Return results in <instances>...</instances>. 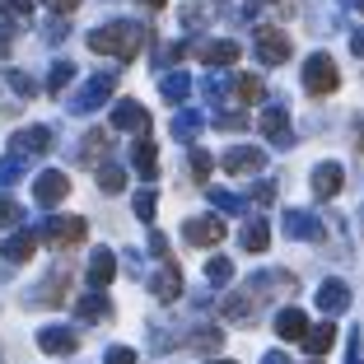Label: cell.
<instances>
[{"label": "cell", "instance_id": "1", "mask_svg": "<svg viewBox=\"0 0 364 364\" xmlns=\"http://www.w3.org/2000/svg\"><path fill=\"white\" fill-rule=\"evenodd\" d=\"M145 43H150V28L145 23H131V19H112V23L89 33V47L103 52V56H117V61H136L145 52Z\"/></svg>", "mask_w": 364, "mask_h": 364}, {"label": "cell", "instance_id": "2", "mask_svg": "<svg viewBox=\"0 0 364 364\" xmlns=\"http://www.w3.org/2000/svg\"><path fill=\"white\" fill-rule=\"evenodd\" d=\"M336 85H341V70H336V61H332L327 52H313L309 61H304V89H309L313 98H327Z\"/></svg>", "mask_w": 364, "mask_h": 364}, {"label": "cell", "instance_id": "3", "mask_svg": "<svg viewBox=\"0 0 364 364\" xmlns=\"http://www.w3.org/2000/svg\"><path fill=\"white\" fill-rule=\"evenodd\" d=\"M85 234H89V225L80 220V215H52L43 225V243L47 247H56V252H65V247H75V243H85Z\"/></svg>", "mask_w": 364, "mask_h": 364}, {"label": "cell", "instance_id": "4", "mask_svg": "<svg viewBox=\"0 0 364 364\" xmlns=\"http://www.w3.org/2000/svg\"><path fill=\"white\" fill-rule=\"evenodd\" d=\"M112 89H117V70H98L94 80H89L80 94H70V112H94V107H103L107 98H112Z\"/></svg>", "mask_w": 364, "mask_h": 364}, {"label": "cell", "instance_id": "5", "mask_svg": "<svg viewBox=\"0 0 364 364\" xmlns=\"http://www.w3.org/2000/svg\"><path fill=\"white\" fill-rule=\"evenodd\" d=\"M252 47H257V61L262 65H285L289 61V38L280 28H257V38H252Z\"/></svg>", "mask_w": 364, "mask_h": 364}, {"label": "cell", "instance_id": "6", "mask_svg": "<svg viewBox=\"0 0 364 364\" xmlns=\"http://www.w3.org/2000/svg\"><path fill=\"white\" fill-rule=\"evenodd\" d=\"M65 294H70V267L61 262L43 285L33 289V304H38V309H56V304H65Z\"/></svg>", "mask_w": 364, "mask_h": 364}, {"label": "cell", "instance_id": "7", "mask_svg": "<svg viewBox=\"0 0 364 364\" xmlns=\"http://www.w3.org/2000/svg\"><path fill=\"white\" fill-rule=\"evenodd\" d=\"M182 238L196 247H215L225 238V220H215V215H192L187 225H182Z\"/></svg>", "mask_w": 364, "mask_h": 364}, {"label": "cell", "instance_id": "8", "mask_svg": "<svg viewBox=\"0 0 364 364\" xmlns=\"http://www.w3.org/2000/svg\"><path fill=\"white\" fill-rule=\"evenodd\" d=\"M65 196H70V178H65V173L47 168V173L33 178V201L38 205H56V201H65Z\"/></svg>", "mask_w": 364, "mask_h": 364}, {"label": "cell", "instance_id": "9", "mask_svg": "<svg viewBox=\"0 0 364 364\" xmlns=\"http://www.w3.org/2000/svg\"><path fill=\"white\" fill-rule=\"evenodd\" d=\"M47 150H52V131L47 127H28L10 140V154H19V159H43Z\"/></svg>", "mask_w": 364, "mask_h": 364}, {"label": "cell", "instance_id": "10", "mask_svg": "<svg viewBox=\"0 0 364 364\" xmlns=\"http://www.w3.org/2000/svg\"><path fill=\"white\" fill-rule=\"evenodd\" d=\"M262 164H267V154H262L257 145H238V150H229L225 159H220V168L243 178V173H262Z\"/></svg>", "mask_w": 364, "mask_h": 364}, {"label": "cell", "instance_id": "11", "mask_svg": "<svg viewBox=\"0 0 364 364\" xmlns=\"http://www.w3.org/2000/svg\"><path fill=\"white\" fill-rule=\"evenodd\" d=\"M112 127L117 131H140V136H145V131H150V112H145L136 98H122V103L112 107Z\"/></svg>", "mask_w": 364, "mask_h": 364}, {"label": "cell", "instance_id": "12", "mask_svg": "<svg viewBox=\"0 0 364 364\" xmlns=\"http://www.w3.org/2000/svg\"><path fill=\"white\" fill-rule=\"evenodd\" d=\"M318 309L327 313V318L346 313V309H350V285H346V280H322V285H318Z\"/></svg>", "mask_w": 364, "mask_h": 364}, {"label": "cell", "instance_id": "13", "mask_svg": "<svg viewBox=\"0 0 364 364\" xmlns=\"http://www.w3.org/2000/svg\"><path fill=\"white\" fill-rule=\"evenodd\" d=\"M150 294H154L159 304H173V299L182 294V271L173 267V262H164V267L150 276Z\"/></svg>", "mask_w": 364, "mask_h": 364}, {"label": "cell", "instance_id": "14", "mask_svg": "<svg viewBox=\"0 0 364 364\" xmlns=\"http://www.w3.org/2000/svg\"><path fill=\"white\" fill-rule=\"evenodd\" d=\"M257 127H262V136L271 140V145H289V112L285 107H262V117H257Z\"/></svg>", "mask_w": 364, "mask_h": 364}, {"label": "cell", "instance_id": "15", "mask_svg": "<svg viewBox=\"0 0 364 364\" xmlns=\"http://www.w3.org/2000/svg\"><path fill=\"white\" fill-rule=\"evenodd\" d=\"M38 346H43L47 355H75L80 350V336L70 332V327H43V332H38Z\"/></svg>", "mask_w": 364, "mask_h": 364}, {"label": "cell", "instance_id": "16", "mask_svg": "<svg viewBox=\"0 0 364 364\" xmlns=\"http://www.w3.org/2000/svg\"><path fill=\"white\" fill-rule=\"evenodd\" d=\"M341 182H346L341 164H318V168H313V196H318V201H332V196L341 192Z\"/></svg>", "mask_w": 364, "mask_h": 364}, {"label": "cell", "instance_id": "17", "mask_svg": "<svg viewBox=\"0 0 364 364\" xmlns=\"http://www.w3.org/2000/svg\"><path fill=\"white\" fill-rule=\"evenodd\" d=\"M192 52H196V61H205V65H234V61H238V43H229V38H210V43H196Z\"/></svg>", "mask_w": 364, "mask_h": 364}, {"label": "cell", "instance_id": "18", "mask_svg": "<svg viewBox=\"0 0 364 364\" xmlns=\"http://www.w3.org/2000/svg\"><path fill=\"white\" fill-rule=\"evenodd\" d=\"M285 234L304 238V243H318V238H322V220L313 210H289L285 215Z\"/></svg>", "mask_w": 364, "mask_h": 364}, {"label": "cell", "instance_id": "19", "mask_svg": "<svg viewBox=\"0 0 364 364\" xmlns=\"http://www.w3.org/2000/svg\"><path fill=\"white\" fill-rule=\"evenodd\" d=\"M112 276H117V252L98 247L94 257H89V289H107V285H112Z\"/></svg>", "mask_w": 364, "mask_h": 364}, {"label": "cell", "instance_id": "20", "mask_svg": "<svg viewBox=\"0 0 364 364\" xmlns=\"http://www.w3.org/2000/svg\"><path fill=\"white\" fill-rule=\"evenodd\" d=\"M276 336H280V341H304V336H309V318H304V309H280L276 313Z\"/></svg>", "mask_w": 364, "mask_h": 364}, {"label": "cell", "instance_id": "21", "mask_svg": "<svg viewBox=\"0 0 364 364\" xmlns=\"http://www.w3.org/2000/svg\"><path fill=\"white\" fill-rule=\"evenodd\" d=\"M75 313L85 322H103V318H112V304H107L103 289H89V294H80V299H75Z\"/></svg>", "mask_w": 364, "mask_h": 364}, {"label": "cell", "instance_id": "22", "mask_svg": "<svg viewBox=\"0 0 364 364\" xmlns=\"http://www.w3.org/2000/svg\"><path fill=\"white\" fill-rule=\"evenodd\" d=\"M103 154H107V131H89L85 140H80V164H89V168H103Z\"/></svg>", "mask_w": 364, "mask_h": 364}, {"label": "cell", "instance_id": "23", "mask_svg": "<svg viewBox=\"0 0 364 364\" xmlns=\"http://www.w3.org/2000/svg\"><path fill=\"white\" fill-rule=\"evenodd\" d=\"M238 243H243V252H267V243H271V225H267V220H247L243 234H238Z\"/></svg>", "mask_w": 364, "mask_h": 364}, {"label": "cell", "instance_id": "24", "mask_svg": "<svg viewBox=\"0 0 364 364\" xmlns=\"http://www.w3.org/2000/svg\"><path fill=\"white\" fill-rule=\"evenodd\" d=\"M38 243H43V238L33 234V229H19V234H10V243H5V257L10 262H28L33 252H38Z\"/></svg>", "mask_w": 364, "mask_h": 364}, {"label": "cell", "instance_id": "25", "mask_svg": "<svg viewBox=\"0 0 364 364\" xmlns=\"http://www.w3.org/2000/svg\"><path fill=\"white\" fill-rule=\"evenodd\" d=\"M131 164H136L145 178L154 173V164H159V150H154V140H150V131L145 136H136V145H131Z\"/></svg>", "mask_w": 364, "mask_h": 364}, {"label": "cell", "instance_id": "26", "mask_svg": "<svg viewBox=\"0 0 364 364\" xmlns=\"http://www.w3.org/2000/svg\"><path fill=\"white\" fill-rule=\"evenodd\" d=\"M336 346V327L332 322H318V327H309V336H304V350L309 355H327Z\"/></svg>", "mask_w": 364, "mask_h": 364}, {"label": "cell", "instance_id": "27", "mask_svg": "<svg viewBox=\"0 0 364 364\" xmlns=\"http://www.w3.org/2000/svg\"><path fill=\"white\" fill-rule=\"evenodd\" d=\"M168 131H173L178 140H187V145H192V140H196V131H201V112H196V107H182L178 117L168 122Z\"/></svg>", "mask_w": 364, "mask_h": 364}, {"label": "cell", "instance_id": "28", "mask_svg": "<svg viewBox=\"0 0 364 364\" xmlns=\"http://www.w3.org/2000/svg\"><path fill=\"white\" fill-rule=\"evenodd\" d=\"M70 80H75V61H56V65H52V75H47V94L61 98Z\"/></svg>", "mask_w": 364, "mask_h": 364}, {"label": "cell", "instance_id": "29", "mask_svg": "<svg viewBox=\"0 0 364 364\" xmlns=\"http://www.w3.org/2000/svg\"><path fill=\"white\" fill-rule=\"evenodd\" d=\"M159 94H164V98H168V103H187V94H192V80L182 75V70H178V75H164V85H159Z\"/></svg>", "mask_w": 364, "mask_h": 364}, {"label": "cell", "instance_id": "30", "mask_svg": "<svg viewBox=\"0 0 364 364\" xmlns=\"http://www.w3.org/2000/svg\"><path fill=\"white\" fill-rule=\"evenodd\" d=\"M98 187H103L107 196L127 192V168H117V164H103V168H98Z\"/></svg>", "mask_w": 364, "mask_h": 364}, {"label": "cell", "instance_id": "31", "mask_svg": "<svg viewBox=\"0 0 364 364\" xmlns=\"http://www.w3.org/2000/svg\"><path fill=\"white\" fill-rule=\"evenodd\" d=\"M23 168H28V159H19V154H5V159H0V187H14V182L23 178Z\"/></svg>", "mask_w": 364, "mask_h": 364}, {"label": "cell", "instance_id": "32", "mask_svg": "<svg viewBox=\"0 0 364 364\" xmlns=\"http://www.w3.org/2000/svg\"><path fill=\"white\" fill-rule=\"evenodd\" d=\"M205 280H210V285H229V280H234V262L229 257H210L205 262Z\"/></svg>", "mask_w": 364, "mask_h": 364}, {"label": "cell", "instance_id": "33", "mask_svg": "<svg viewBox=\"0 0 364 364\" xmlns=\"http://www.w3.org/2000/svg\"><path fill=\"white\" fill-rule=\"evenodd\" d=\"M220 341H225V332H220V327H196V336H187V346H192V350H215Z\"/></svg>", "mask_w": 364, "mask_h": 364}, {"label": "cell", "instance_id": "34", "mask_svg": "<svg viewBox=\"0 0 364 364\" xmlns=\"http://www.w3.org/2000/svg\"><path fill=\"white\" fill-rule=\"evenodd\" d=\"M5 80H10V89L19 98H33V94H38V80H33L28 70H5Z\"/></svg>", "mask_w": 364, "mask_h": 364}, {"label": "cell", "instance_id": "35", "mask_svg": "<svg viewBox=\"0 0 364 364\" xmlns=\"http://www.w3.org/2000/svg\"><path fill=\"white\" fill-rule=\"evenodd\" d=\"M205 196H210V205H215V210H229V215H234V210H243V196H234V192H220V187H210Z\"/></svg>", "mask_w": 364, "mask_h": 364}, {"label": "cell", "instance_id": "36", "mask_svg": "<svg viewBox=\"0 0 364 364\" xmlns=\"http://www.w3.org/2000/svg\"><path fill=\"white\" fill-rule=\"evenodd\" d=\"M225 89H229V80L220 75V70H210V75L201 80V94L210 98V103H220V98H225Z\"/></svg>", "mask_w": 364, "mask_h": 364}, {"label": "cell", "instance_id": "37", "mask_svg": "<svg viewBox=\"0 0 364 364\" xmlns=\"http://www.w3.org/2000/svg\"><path fill=\"white\" fill-rule=\"evenodd\" d=\"M238 98H243V103H257L262 98V80L257 75H238Z\"/></svg>", "mask_w": 364, "mask_h": 364}, {"label": "cell", "instance_id": "38", "mask_svg": "<svg viewBox=\"0 0 364 364\" xmlns=\"http://www.w3.org/2000/svg\"><path fill=\"white\" fill-rule=\"evenodd\" d=\"M19 201H10V196H0V229H14L19 225Z\"/></svg>", "mask_w": 364, "mask_h": 364}, {"label": "cell", "instance_id": "39", "mask_svg": "<svg viewBox=\"0 0 364 364\" xmlns=\"http://www.w3.org/2000/svg\"><path fill=\"white\" fill-rule=\"evenodd\" d=\"M210 168H215L210 154H205V150H192V178H196V182H205V178H210Z\"/></svg>", "mask_w": 364, "mask_h": 364}, {"label": "cell", "instance_id": "40", "mask_svg": "<svg viewBox=\"0 0 364 364\" xmlns=\"http://www.w3.org/2000/svg\"><path fill=\"white\" fill-rule=\"evenodd\" d=\"M215 127H225V131H243V127H247V112H215Z\"/></svg>", "mask_w": 364, "mask_h": 364}, {"label": "cell", "instance_id": "41", "mask_svg": "<svg viewBox=\"0 0 364 364\" xmlns=\"http://www.w3.org/2000/svg\"><path fill=\"white\" fill-rule=\"evenodd\" d=\"M103 364H136V350H131V346H112V350L103 355Z\"/></svg>", "mask_w": 364, "mask_h": 364}, {"label": "cell", "instance_id": "42", "mask_svg": "<svg viewBox=\"0 0 364 364\" xmlns=\"http://www.w3.org/2000/svg\"><path fill=\"white\" fill-rule=\"evenodd\" d=\"M136 215L140 220H154V192H136Z\"/></svg>", "mask_w": 364, "mask_h": 364}, {"label": "cell", "instance_id": "43", "mask_svg": "<svg viewBox=\"0 0 364 364\" xmlns=\"http://www.w3.org/2000/svg\"><path fill=\"white\" fill-rule=\"evenodd\" d=\"M0 10L14 14V19H23V14H33V0H0Z\"/></svg>", "mask_w": 364, "mask_h": 364}, {"label": "cell", "instance_id": "44", "mask_svg": "<svg viewBox=\"0 0 364 364\" xmlns=\"http://www.w3.org/2000/svg\"><path fill=\"white\" fill-rule=\"evenodd\" d=\"M252 201L271 205V201H276V182H257V187H252Z\"/></svg>", "mask_w": 364, "mask_h": 364}, {"label": "cell", "instance_id": "45", "mask_svg": "<svg viewBox=\"0 0 364 364\" xmlns=\"http://www.w3.org/2000/svg\"><path fill=\"white\" fill-rule=\"evenodd\" d=\"M43 5H47L52 14H75V10H80V0H43Z\"/></svg>", "mask_w": 364, "mask_h": 364}, {"label": "cell", "instance_id": "46", "mask_svg": "<svg viewBox=\"0 0 364 364\" xmlns=\"http://www.w3.org/2000/svg\"><path fill=\"white\" fill-rule=\"evenodd\" d=\"M150 252H154V257H164V262H168V238H164V234H150Z\"/></svg>", "mask_w": 364, "mask_h": 364}, {"label": "cell", "instance_id": "47", "mask_svg": "<svg viewBox=\"0 0 364 364\" xmlns=\"http://www.w3.org/2000/svg\"><path fill=\"white\" fill-rule=\"evenodd\" d=\"M350 52H355V56H364V33H355V38H350Z\"/></svg>", "mask_w": 364, "mask_h": 364}, {"label": "cell", "instance_id": "48", "mask_svg": "<svg viewBox=\"0 0 364 364\" xmlns=\"http://www.w3.org/2000/svg\"><path fill=\"white\" fill-rule=\"evenodd\" d=\"M262 364H289V360H285V355H280V350H271V355H267V360H262Z\"/></svg>", "mask_w": 364, "mask_h": 364}, {"label": "cell", "instance_id": "49", "mask_svg": "<svg viewBox=\"0 0 364 364\" xmlns=\"http://www.w3.org/2000/svg\"><path fill=\"white\" fill-rule=\"evenodd\" d=\"M355 150H364V122L355 127Z\"/></svg>", "mask_w": 364, "mask_h": 364}, {"label": "cell", "instance_id": "50", "mask_svg": "<svg viewBox=\"0 0 364 364\" xmlns=\"http://www.w3.org/2000/svg\"><path fill=\"white\" fill-rule=\"evenodd\" d=\"M10 52V38H5V28H0V56Z\"/></svg>", "mask_w": 364, "mask_h": 364}, {"label": "cell", "instance_id": "51", "mask_svg": "<svg viewBox=\"0 0 364 364\" xmlns=\"http://www.w3.org/2000/svg\"><path fill=\"white\" fill-rule=\"evenodd\" d=\"M140 5H145V10H164V0H140Z\"/></svg>", "mask_w": 364, "mask_h": 364}, {"label": "cell", "instance_id": "52", "mask_svg": "<svg viewBox=\"0 0 364 364\" xmlns=\"http://www.w3.org/2000/svg\"><path fill=\"white\" fill-rule=\"evenodd\" d=\"M350 364H364V360H360V341H355V350H350Z\"/></svg>", "mask_w": 364, "mask_h": 364}, {"label": "cell", "instance_id": "53", "mask_svg": "<svg viewBox=\"0 0 364 364\" xmlns=\"http://www.w3.org/2000/svg\"><path fill=\"white\" fill-rule=\"evenodd\" d=\"M355 5H360V14H364V0H355Z\"/></svg>", "mask_w": 364, "mask_h": 364}, {"label": "cell", "instance_id": "54", "mask_svg": "<svg viewBox=\"0 0 364 364\" xmlns=\"http://www.w3.org/2000/svg\"><path fill=\"white\" fill-rule=\"evenodd\" d=\"M215 364H234V360H215Z\"/></svg>", "mask_w": 364, "mask_h": 364}]
</instances>
